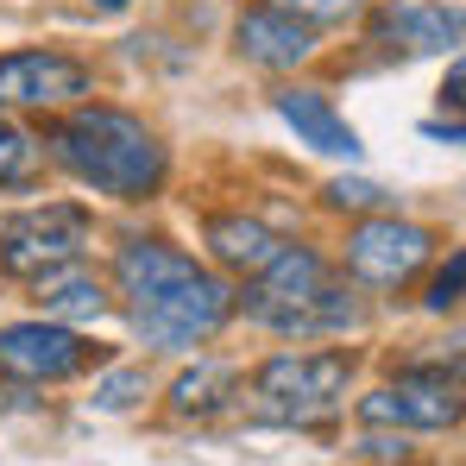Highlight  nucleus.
<instances>
[{
  "instance_id": "1",
  "label": "nucleus",
  "mask_w": 466,
  "mask_h": 466,
  "mask_svg": "<svg viewBox=\"0 0 466 466\" xmlns=\"http://www.w3.org/2000/svg\"><path fill=\"white\" fill-rule=\"evenodd\" d=\"M114 284L127 297L133 334L157 353H189V347L215 340L233 315L228 284L164 239H127L114 258Z\"/></svg>"
},
{
  "instance_id": "2",
  "label": "nucleus",
  "mask_w": 466,
  "mask_h": 466,
  "mask_svg": "<svg viewBox=\"0 0 466 466\" xmlns=\"http://www.w3.org/2000/svg\"><path fill=\"white\" fill-rule=\"evenodd\" d=\"M45 146L82 189L114 196V202H139L164 183V146L127 107H76L70 120L45 133Z\"/></svg>"
},
{
  "instance_id": "3",
  "label": "nucleus",
  "mask_w": 466,
  "mask_h": 466,
  "mask_svg": "<svg viewBox=\"0 0 466 466\" xmlns=\"http://www.w3.org/2000/svg\"><path fill=\"white\" fill-rule=\"evenodd\" d=\"M246 315L265 321L271 334H340L360 321V303L328 284V265L309 246H284L278 265H265L246 290Z\"/></svg>"
},
{
  "instance_id": "4",
  "label": "nucleus",
  "mask_w": 466,
  "mask_h": 466,
  "mask_svg": "<svg viewBox=\"0 0 466 466\" xmlns=\"http://www.w3.org/2000/svg\"><path fill=\"white\" fill-rule=\"evenodd\" d=\"M347 379H353V360L347 353H271L252 372V390H239V397H246L252 422L309 429V422L340 410Z\"/></svg>"
},
{
  "instance_id": "5",
  "label": "nucleus",
  "mask_w": 466,
  "mask_h": 466,
  "mask_svg": "<svg viewBox=\"0 0 466 466\" xmlns=\"http://www.w3.org/2000/svg\"><path fill=\"white\" fill-rule=\"evenodd\" d=\"M88 239H95V221H88L82 202L19 208V215H6V228H0V278H13V284H45V278L82 265Z\"/></svg>"
},
{
  "instance_id": "6",
  "label": "nucleus",
  "mask_w": 466,
  "mask_h": 466,
  "mask_svg": "<svg viewBox=\"0 0 466 466\" xmlns=\"http://www.w3.org/2000/svg\"><path fill=\"white\" fill-rule=\"evenodd\" d=\"M95 360V347L64 321H13L0 328V379L13 385H64Z\"/></svg>"
},
{
  "instance_id": "7",
  "label": "nucleus",
  "mask_w": 466,
  "mask_h": 466,
  "mask_svg": "<svg viewBox=\"0 0 466 466\" xmlns=\"http://www.w3.org/2000/svg\"><path fill=\"white\" fill-rule=\"evenodd\" d=\"M429 252H435V233L429 228L379 215V221H360L353 228V239H347V271L366 290H397V284H410L429 265Z\"/></svg>"
},
{
  "instance_id": "8",
  "label": "nucleus",
  "mask_w": 466,
  "mask_h": 466,
  "mask_svg": "<svg viewBox=\"0 0 466 466\" xmlns=\"http://www.w3.org/2000/svg\"><path fill=\"white\" fill-rule=\"evenodd\" d=\"M461 416H466V397L441 372H403L397 385L360 397L366 429H454Z\"/></svg>"
},
{
  "instance_id": "9",
  "label": "nucleus",
  "mask_w": 466,
  "mask_h": 466,
  "mask_svg": "<svg viewBox=\"0 0 466 466\" xmlns=\"http://www.w3.org/2000/svg\"><path fill=\"white\" fill-rule=\"evenodd\" d=\"M82 95H88V70L64 51L0 57V107H70Z\"/></svg>"
},
{
  "instance_id": "10",
  "label": "nucleus",
  "mask_w": 466,
  "mask_h": 466,
  "mask_svg": "<svg viewBox=\"0 0 466 466\" xmlns=\"http://www.w3.org/2000/svg\"><path fill=\"white\" fill-rule=\"evenodd\" d=\"M372 38L390 45V51H410V57H441V51H461L466 45V6H448V0H403V6H385Z\"/></svg>"
},
{
  "instance_id": "11",
  "label": "nucleus",
  "mask_w": 466,
  "mask_h": 466,
  "mask_svg": "<svg viewBox=\"0 0 466 466\" xmlns=\"http://www.w3.org/2000/svg\"><path fill=\"white\" fill-rule=\"evenodd\" d=\"M233 45H239V57H252L258 70H297V64H309V51H315V25L265 0V6H246V13H239Z\"/></svg>"
},
{
  "instance_id": "12",
  "label": "nucleus",
  "mask_w": 466,
  "mask_h": 466,
  "mask_svg": "<svg viewBox=\"0 0 466 466\" xmlns=\"http://www.w3.org/2000/svg\"><path fill=\"white\" fill-rule=\"evenodd\" d=\"M271 107H278V120H284L309 152H321V157H360V152H366L360 133H353V127L334 114V101L315 95V88H278Z\"/></svg>"
},
{
  "instance_id": "13",
  "label": "nucleus",
  "mask_w": 466,
  "mask_h": 466,
  "mask_svg": "<svg viewBox=\"0 0 466 466\" xmlns=\"http://www.w3.org/2000/svg\"><path fill=\"white\" fill-rule=\"evenodd\" d=\"M284 246H290V239L271 233L258 215H215V221H208V252H215L228 271H239V278H258L265 265H278Z\"/></svg>"
},
{
  "instance_id": "14",
  "label": "nucleus",
  "mask_w": 466,
  "mask_h": 466,
  "mask_svg": "<svg viewBox=\"0 0 466 466\" xmlns=\"http://www.w3.org/2000/svg\"><path fill=\"white\" fill-rule=\"evenodd\" d=\"M38 303H45V315L51 321H95V315L107 309V290L88 278V271H57V278H45L38 284Z\"/></svg>"
},
{
  "instance_id": "15",
  "label": "nucleus",
  "mask_w": 466,
  "mask_h": 466,
  "mask_svg": "<svg viewBox=\"0 0 466 466\" xmlns=\"http://www.w3.org/2000/svg\"><path fill=\"white\" fill-rule=\"evenodd\" d=\"M233 397V366H196V372H183L177 385H170V410L177 416H208V410H221Z\"/></svg>"
},
{
  "instance_id": "16",
  "label": "nucleus",
  "mask_w": 466,
  "mask_h": 466,
  "mask_svg": "<svg viewBox=\"0 0 466 466\" xmlns=\"http://www.w3.org/2000/svg\"><path fill=\"white\" fill-rule=\"evenodd\" d=\"M32 170H38V146H32L13 120H0V189L32 183Z\"/></svg>"
},
{
  "instance_id": "17",
  "label": "nucleus",
  "mask_w": 466,
  "mask_h": 466,
  "mask_svg": "<svg viewBox=\"0 0 466 466\" xmlns=\"http://www.w3.org/2000/svg\"><path fill=\"white\" fill-rule=\"evenodd\" d=\"M271 6L297 13V19H309V25H347V19H360L372 0H271Z\"/></svg>"
},
{
  "instance_id": "18",
  "label": "nucleus",
  "mask_w": 466,
  "mask_h": 466,
  "mask_svg": "<svg viewBox=\"0 0 466 466\" xmlns=\"http://www.w3.org/2000/svg\"><path fill=\"white\" fill-rule=\"evenodd\" d=\"M328 202H334V208L379 215V208H385V189H379V183H366V177H334V183H328Z\"/></svg>"
},
{
  "instance_id": "19",
  "label": "nucleus",
  "mask_w": 466,
  "mask_h": 466,
  "mask_svg": "<svg viewBox=\"0 0 466 466\" xmlns=\"http://www.w3.org/2000/svg\"><path fill=\"white\" fill-rule=\"evenodd\" d=\"M146 397V372H114L95 385V410H133Z\"/></svg>"
},
{
  "instance_id": "20",
  "label": "nucleus",
  "mask_w": 466,
  "mask_h": 466,
  "mask_svg": "<svg viewBox=\"0 0 466 466\" xmlns=\"http://www.w3.org/2000/svg\"><path fill=\"white\" fill-rule=\"evenodd\" d=\"M461 297H466V252H454V258L441 265V278L429 284V309H435V315H448L454 303H461Z\"/></svg>"
},
{
  "instance_id": "21",
  "label": "nucleus",
  "mask_w": 466,
  "mask_h": 466,
  "mask_svg": "<svg viewBox=\"0 0 466 466\" xmlns=\"http://www.w3.org/2000/svg\"><path fill=\"white\" fill-rule=\"evenodd\" d=\"M441 101H448L454 114H466V51L454 57V70H448V82H441Z\"/></svg>"
},
{
  "instance_id": "22",
  "label": "nucleus",
  "mask_w": 466,
  "mask_h": 466,
  "mask_svg": "<svg viewBox=\"0 0 466 466\" xmlns=\"http://www.w3.org/2000/svg\"><path fill=\"white\" fill-rule=\"evenodd\" d=\"M429 139H448V146H466V127H422Z\"/></svg>"
},
{
  "instance_id": "23",
  "label": "nucleus",
  "mask_w": 466,
  "mask_h": 466,
  "mask_svg": "<svg viewBox=\"0 0 466 466\" xmlns=\"http://www.w3.org/2000/svg\"><path fill=\"white\" fill-rule=\"evenodd\" d=\"M88 6H107V13H120V6H127V0H88Z\"/></svg>"
}]
</instances>
